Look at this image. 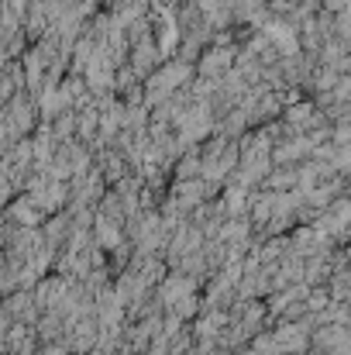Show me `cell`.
<instances>
[{
  "label": "cell",
  "instance_id": "obj_1",
  "mask_svg": "<svg viewBox=\"0 0 351 355\" xmlns=\"http://www.w3.org/2000/svg\"><path fill=\"white\" fill-rule=\"evenodd\" d=\"M234 52L231 49H224V45H217V49H210V52H204V62H200V73L210 80H217V76H224L228 73V66H231Z\"/></svg>",
  "mask_w": 351,
  "mask_h": 355
}]
</instances>
